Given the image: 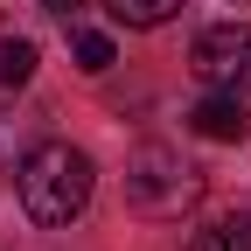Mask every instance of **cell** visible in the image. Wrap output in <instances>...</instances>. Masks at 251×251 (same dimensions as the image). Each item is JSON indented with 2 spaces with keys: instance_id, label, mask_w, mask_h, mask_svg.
<instances>
[{
  "instance_id": "obj_4",
  "label": "cell",
  "mask_w": 251,
  "mask_h": 251,
  "mask_svg": "<svg viewBox=\"0 0 251 251\" xmlns=\"http://www.w3.org/2000/svg\"><path fill=\"white\" fill-rule=\"evenodd\" d=\"M188 126H196L202 140H244V133H251V112H244L237 91H209V98L188 112Z\"/></svg>"
},
{
  "instance_id": "obj_8",
  "label": "cell",
  "mask_w": 251,
  "mask_h": 251,
  "mask_svg": "<svg viewBox=\"0 0 251 251\" xmlns=\"http://www.w3.org/2000/svg\"><path fill=\"white\" fill-rule=\"evenodd\" d=\"M70 49H77V63H84L91 77L119 63V49H112V35H105V28H77V35H70Z\"/></svg>"
},
{
  "instance_id": "obj_2",
  "label": "cell",
  "mask_w": 251,
  "mask_h": 251,
  "mask_svg": "<svg viewBox=\"0 0 251 251\" xmlns=\"http://www.w3.org/2000/svg\"><path fill=\"white\" fill-rule=\"evenodd\" d=\"M202 202V168L196 161H181L175 147L161 140H147L126 153V209H140V216H181V209H196Z\"/></svg>"
},
{
  "instance_id": "obj_3",
  "label": "cell",
  "mask_w": 251,
  "mask_h": 251,
  "mask_svg": "<svg viewBox=\"0 0 251 251\" xmlns=\"http://www.w3.org/2000/svg\"><path fill=\"white\" fill-rule=\"evenodd\" d=\"M188 70H196V84H209V91H251V28H237V21H216V28H202L196 35V49H188Z\"/></svg>"
},
{
  "instance_id": "obj_5",
  "label": "cell",
  "mask_w": 251,
  "mask_h": 251,
  "mask_svg": "<svg viewBox=\"0 0 251 251\" xmlns=\"http://www.w3.org/2000/svg\"><path fill=\"white\" fill-rule=\"evenodd\" d=\"M181 251H251V216L230 209V216H202L196 230H188Z\"/></svg>"
},
{
  "instance_id": "obj_9",
  "label": "cell",
  "mask_w": 251,
  "mask_h": 251,
  "mask_svg": "<svg viewBox=\"0 0 251 251\" xmlns=\"http://www.w3.org/2000/svg\"><path fill=\"white\" fill-rule=\"evenodd\" d=\"M42 7H49V14H63V21H70V14L84 7V0H42Z\"/></svg>"
},
{
  "instance_id": "obj_7",
  "label": "cell",
  "mask_w": 251,
  "mask_h": 251,
  "mask_svg": "<svg viewBox=\"0 0 251 251\" xmlns=\"http://www.w3.org/2000/svg\"><path fill=\"white\" fill-rule=\"evenodd\" d=\"M28 77H35V42L7 35V42H0V91H21Z\"/></svg>"
},
{
  "instance_id": "obj_1",
  "label": "cell",
  "mask_w": 251,
  "mask_h": 251,
  "mask_svg": "<svg viewBox=\"0 0 251 251\" xmlns=\"http://www.w3.org/2000/svg\"><path fill=\"white\" fill-rule=\"evenodd\" d=\"M91 153L70 147V140H42L28 161L14 168V196L28 209V224H42V230H63V224H77L84 202H91Z\"/></svg>"
},
{
  "instance_id": "obj_6",
  "label": "cell",
  "mask_w": 251,
  "mask_h": 251,
  "mask_svg": "<svg viewBox=\"0 0 251 251\" xmlns=\"http://www.w3.org/2000/svg\"><path fill=\"white\" fill-rule=\"evenodd\" d=\"M188 7V0H105V14L119 21V28H161V21H175Z\"/></svg>"
}]
</instances>
